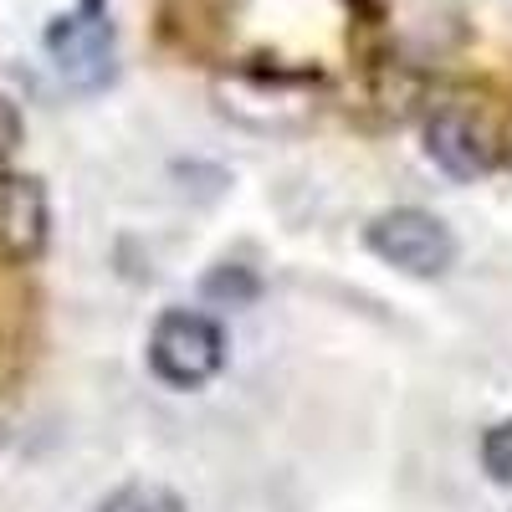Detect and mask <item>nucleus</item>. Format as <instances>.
Masks as SVG:
<instances>
[{
    "label": "nucleus",
    "mask_w": 512,
    "mask_h": 512,
    "mask_svg": "<svg viewBox=\"0 0 512 512\" xmlns=\"http://www.w3.org/2000/svg\"><path fill=\"white\" fill-rule=\"evenodd\" d=\"M221 364H226V333L210 313H195V308L159 313L149 333V369L169 390H200V384L221 374Z\"/></svg>",
    "instance_id": "nucleus-1"
},
{
    "label": "nucleus",
    "mask_w": 512,
    "mask_h": 512,
    "mask_svg": "<svg viewBox=\"0 0 512 512\" xmlns=\"http://www.w3.org/2000/svg\"><path fill=\"white\" fill-rule=\"evenodd\" d=\"M364 246L410 277H441L456 262V236L441 216L420 205H395V210H379V216L364 226Z\"/></svg>",
    "instance_id": "nucleus-2"
},
{
    "label": "nucleus",
    "mask_w": 512,
    "mask_h": 512,
    "mask_svg": "<svg viewBox=\"0 0 512 512\" xmlns=\"http://www.w3.org/2000/svg\"><path fill=\"white\" fill-rule=\"evenodd\" d=\"M47 52L72 88L93 93L113 77V21L103 0H77V11L47 26Z\"/></svg>",
    "instance_id": "nucleus-3"
},
{
    "label": "nucleus",
    "mask_w": 512,
    "mask_h": 512,
    "mask_svg": "<svg viewBox=\"0 0 512 512\" xmlns=\"http://www.w3.org/2000/svg\"><path fill=\"white\" fill-rule=\"evenodd\" d=\"M47 190L31 175H0V267L36 262L47 246Z\"/></svg>",
    "instance_id": "nucleus-4"
},
{
    "label": "nucleus",
    "mask_w": 512,
    "mask_h": 512,
    "mask_svg": "<svg viewBox=\"0 0 512 512\" xmlns=\"http://www.w3.org/2000/svg\"><path fill=\"white\" fill-rule=\"evenodd\" d=\"M425 154H431L451 180H477L497 164V144L487 139V128L461 108L431 113V123H425Z\"/></svg>",
    "instance_id": "nucleus-5"
},
{
    "label": "nucleus",
    "mask_w": 512,
    "mask_h": 512,
    "mask_svg": "<svg viewBox=\"0 0 512 512\" xmlns=\"http://www.w3.org/2000/svg\"><path fill=\"white\" fill-rule=\"evenodd\" d=\"M98 512H190V507L180 502V492H169L159 482H128V487L108 492L98 502Z\"/></svg>",
    "instance_id": "nucleus-6"
},
{
    "label": "nucleus",
    "mask_w": 512,
    "mask_h": 512,
    "mask_svg": "<svg viewBox=\"0 0 512 512\" xmlns=\"http://www.w3.org/2000/svg\"><path fill=\"white\" fill-rule=\"evenodd\" d=\"M482 466L497 487H512V420H497L482 436Z\"/></svg>",
    "instance_id": "nucleus-7"
},
{
    "label": "nucleus",
    "mask_w": 512,
    "mask_h": 512,
    "mask_svg": "<svg viewBox=\"0 0 512 512\" xmlns=\"http://www.w3.org/2000/svg\"><path fill=\"white\" fill-rule=\"evenodd\" d=\"M16 139H21V118H16V108L6 98H0V154H11Z\"/></svg>",
    "instance_id": "nucleus-8"
},
{
    "label": "nucleus",
    "mask_w": 512,
    "mask_h": 512,
    "mask_svg": "<svg viewBox=\"0 0 512 512\" xmlns=\"http://www.w3.org/2000/svg\"><path fill=\"white\" fill-rule=\"evenodd\" d=\"M0 441H6V431H0Z\"/></svg>",
    "instance_id": "nucleus-9"
}]
</instances>
